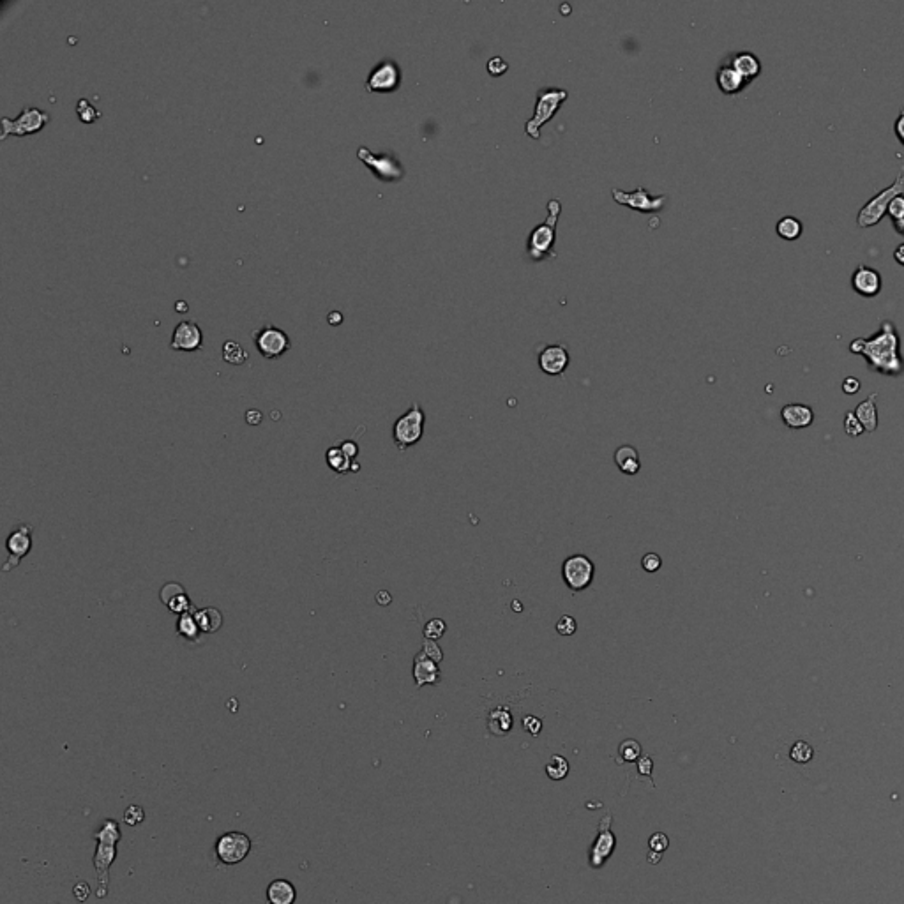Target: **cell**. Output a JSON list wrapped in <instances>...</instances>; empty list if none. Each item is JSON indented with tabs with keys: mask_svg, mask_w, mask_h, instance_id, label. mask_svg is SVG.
Segmentation results:
<instances>
[{
	"mask_svg": "<svg viewBox=\"0 0 904 904\" xmlns=\"http://www.w3.org/2000/svg\"><path fill=\"white\" fill-rule=\"evenodd\" d=\"M638 769H640V774H643V776H647V777L652 776V760H650V756L640 758Z\"/></svg>",
	"mask_w": 904,
	"mask_h": 904,
	"instance_id": "cell-50",
	"label": "cell"
},
{
	"mask_svg": "<svg viewBox=\"0 0 904 904\" xmlns=\"http://www.w3.org/2000/svg\"><path fill=\"white\" fill-rule=\"evenodd\" d=\"M357 158L371 170V174L384 182H396L405 177V168L401 161L391 152L375 154L368 147H359Z\"/></svg>",
	"mask_w": 904,
	"mask_h": 904,
	"instance_id": "cell-7",
	"label": "cell"
},
{
	"mask_svg": "<svg viewBox=\"0 0 904 904\" xmlns=\"http://www.w3.org/2000/svg\"><path fill=\"white\" fill-rule=\"evenodd\" d=\"M414 678H415V686H417V689L428 686V684L437 686V684L440 682V668H438V664L435 663L431 657H428L426 654L422 652V650L414 657Z\"/></svg>",
	"mask_w": 904,
	"mask_h": 904,
	"instance_id": "cell-19",
	"label": "cell"
},
{
	"mask_svg": "<svg viewBox=\"0 0 904 904\" xmlns=\"http://www.w3.org/2000/svg\"><path fill=\"white\" fill-rule=\"evenodd\" d=\"M894 228H896L897 234L904 235V218H903V219H897V221H894Z\"/></svg>",
	"mask_w": 904,
	"mask_h": 904,
	"instance_id": "cell-56",
	"label": "cell"
},
{
	"mask_svg": "<svg viewBox=\"0 0 904 904\" xmlns=\"http://www.w3.org/2000/svg\"><path fill=\"white\" fill-rule=\"evenodd\" d=\"M486 69H488V73H490L491 76H502L508 69V64H507V61H504L502 56L497 55V56H493L491 61H488Z\"/></svg>",
	"mask_w": 904,
	"mask_h": 904,
	"instance_id": "cell-44",
	"label": "cell"
},
{
	"mask_svg": "<svg viewBox=\"0 0 904 904\" xmlns=\"http://www.w3.org/2000/svg\"><path fill=\"white\" fill-rule=\"evenodd\" d=\"M864 431L866 430H864V426L860 424L859 419H857L855 412H846V415H844V433H846L848 437L857 438L860 437Z\"/></svg>",
	"mask_w": 904,
	"mask_h": 904,
	"instance_id": "cell-37",
	"label": "cell"
},
{
	"mask_svg": "<svg viewBox=\"0 0 904 904\" xmlns=\"http://www.w3.org/2000/svg\"><path fill=\"white\" fill-rule=\"evenodd\" d=\"M894 133H896L897 140L904 145V108L901 110L899 117H897L896 124H894Z\"/></svg>",
	"mask_w": 904,
	"mask_h": 904,
	"instance_id": "cell-49",
	"label": "cell"
},
{
	"mask_svg": "<svg viewBox=\"0 0 904 904\" xmlns=\"http://www.w3.org/2000/svg\"><path fill=\"white\" fill-rule=\"evenodd\" d=\"M546 772L553 781L564 779V777L567 776V772H569V763H567V760H565L564 756L555 754V756H551L550 761H548Z\"/></svg>",
	"mask_w": 904,
	"mask_h": 904,
	"instance_id": "cell-33",
	"label": "cell"
},
{
	"mask_svg": "<svg viewBox=\"0 0 904 904\" xmlns=\"http://www.w3.org/2000/svg\"><path fill=\"white\" fill-rule=\"evenodd\" d=\"M248 350L241 343H237V341H226L223 345V361L228 362V364L241 366L248 361Z\"/></svg>",
	"mask_w": 904,
	"mask_h": 904,
	"instance_id": "cell-31",
	"label": "cell"
},
{
	"mask_svg": "<svg viewBox=\"0 0 904 904\" xmlns=\"http://www.w3.org/2000/svg\"><path fill=\"white\" fill-rule=\"evenodd\" d=\"M145 820V811L142 809L140 806H129L128 809L124 811V822L128 823L129 827H136Z\"/></svg>",
	"mask_w": 904,
	"mask_h": 904,
	"instance_id": "cell-40",
	"label": "cell"
},
{
	"mask_svg": "<svg viewBox=\"0 0 904 904\" xmlns=\"http://www.w3.org/2000/svg\"><path fill=\"white\" fill-rule=\"evenodd\" d=\"M445 631H447V626H445L444 620H440V618H431L430 622H426V626H424L422 633H424V640L437 641L444 636Z\"/></svg>",
	"mask_w": 904,
	"mask_h": 904,
	"instance_id": "cell-36",
	"label": "cell"
},
{
	"mask_svg": "<svg viewBox=\"0 0 904 904\" xmlns=\"http://www.w3.org/2000/svg\"><path fill=\"white\" fill-rule=\"evenodd\" d=\"M175 629H177V634L184 640L191 641V643H198L202 638V629L198 626V622H196L195 615L191 613H184L179 615L177 624H175Z\"/></svg>",
	"mask_w": 904,
	"mask_h": 904,
	"instance_id": "cell-28",
	"label": "cell"
},
{
	"mask_svg": "<svg viewBox=\"0 0 904 904\" xmlns=\"http://www.w3.org/2000/svg\"><path fill=\"white\" fill-rule=\"evenodd\" d=\"M860 391V380L855 377H848L843 380V392L844 394H857Z\"/></svg>",
	"mask_w": 904,
	"mask_h": 904,
	"instance_id": "cell-47",
	"label": "cell"
},
{
	"mask_svg": "<svg viewBox=\"0 0 904 904\" xmlns=\"http://www.w3.org/2000/svg\"><path fill=\"white\" fill-rule=\"evenodd\" d=\"M850 352L862 355L871 371L899 377L904 371V359L901 355V339L892 322H883L882 327L871 338H857L850 343Z\"/></svg>",
	"mask_w": 904,
	"mask_h": 904,
	"instance_id": "cell-1",
	"label": "cell"
},
{
	"mask_svg": "<svg viewBox=\"0 0 904 904\" xmlns=\"http://www.w3.org/2000/svg\"><path fill=\"white\" fill-rule=\"evenodd\" d=\"M899 195H904V166L901 168L899 174H897L894 184H890L889 188L882 189L878 195H874L873 198H871V200L860 209L859 216H857V225H859L860 228H871V226L878 225V223L887 216L890 202Z\"/></svg>",
	"mask_w": 904,
	"mask_h": 904,
	"instance_id": "cell-5",
	"label": "cell"
},
{
	"mask_svg": "<svg viewBox=\"0 0 904 904\" xmlns=\"http://www.w3.org/2000/svg\"><path fill=\"white\" fill-rule=\"evenodd\" d=\"M557 633L562 634V636H573L574 633L578 631V624L573 617L569 615H564V617L558 618L557 622Z\"/></svg>",
	"mask_w": 904,
	"mask_h": 904,
	"instance_id": "cell-39",
	"label": "cell"
},
{
	"mask_svg": "<svg viewBox=\"0 0 904 904\" xmlns=\"http://www.w3.org/2000/svg\"><path fill=\"white\" fill-rule=\"evenodd\" d=\"M615 463L620 468L622 474L636 475L641 468L640 454L633 445H622L615 451Z\"/></svg>",
	"mask_w": 904,
	"mask_h": 904,
	"instance_id": "cell-26",
	"label": "cell"
},
{
	"mask_svg": "<svg viewBox=\"0 0 904 904\" xmlns=\"http://www.w3.org/2000/svg\"><path fill=\"white\" fill-rule=\"evenodd\" d=\"M894 258H896L897 264L904 267V242L896 248V251H894Z\"/></svg>",
	"mask_w": 904,
	"mask_h": 904,
	"instance_id": "cell-54",
	"label": "cell"
},
{
	"mask_svg": "<svg viewBox=\"0 0 904 904\" xmlns=\"http://www.w3.org/2000/svg\"><path fill=\"white\" fill-rule=\"evenodd\" d=\"M887 214H889L890 218H892V221H897V219L904 218V195L896 196V198H894V200L890 202Z\"/></svg>",
	"mask_w": 904,
	"mask_h": 904,
	"instance_id": "cell-43",
	"label": "cell"
},
{
	"mask_svg": "<svg viewBox=\"0 0 904 904\" xmlns=\"http://www.w3.org/2000/svg\"><path fill=\"white\" fill-rule=\"evenodd\" d=\"M401 85V69L394 61H382L380 64L371 69L370 76L366 80V91L368 92H387L398 91Z\"/></svg>",
	"mask_w": 904,
	"mask_h": 904,
	"instance_id": "cell-14",
	"label": "cell"
},
{
	"mask_svg": "<svg viewBox=\"0 0 904 904\" xmlns=\"http://www.w3.org/2000/svg\"><path fill=\"white\" fill-rule=\"evenodd\" d=\"M76 113H78L80 121L85 122V124H94L96 121L101 119V112L96 110L94 106H92V103L85 98L80 99L78 105H76Z\"/></svg>",
	"mask_w": 904,
	"mask_h": 904,
	"instance_id": "cell-34",
	"label": "cell"
},
{
	"mask_svg": "<svg viewBox=\"0 0 904 904\" xmlns=\"http://www.w3.org/2000/svg\"><path fill=\"white\" fill-rule=\"evenodd\" d=\"M513 608H514V610H521V604L520 603H513Z\"/></svg>",
	"mask_w": 904,
	"mask_h": 904,
	"instance_id": "cell-58",
	"label": "cell"
},
{
	"mask_svg": "<svg viewBox=\"0 0 904 904\" xmlns=\"http://www.w3.org/2000/svg\"><path fill=\"white\" fill-rule=\"evenodd\" d=\"M876 398H878V394H876V392H873V394L867 396V398L862 401V403L857 405V408H855L857 419H859L860 424H862L864 430H866L867 433H874V431H876V428H878V410H876Z\"/></svg>",
	"mask_w": 904,
	"mask_h": 904,
	"instance_id": "cell-24",
	"label": "cell"
},
{
	"mask_svg": "<svg viewBox=\"0 0 904 904\" xmlns=\"http://www.w3.org/2000/svg\"><path fill=\"white\" fill-rule=\"evenodd\" d=\"M196 622H198V626H200L202 633L204 634H214L221 629L223 626V613L218 610V608H200V610H196L195 613Z\"/></svg>",
	"mask_w": 904,
	"mask_h": 904,
	"instance_id": "cell-27",
	"label": "cell"
},
{
	"mask_svg": "<svg viewBox=\"0 0 904 904\" xmlns=\"http://www.w3.org/2000/svg\"><path fill=\"white\" fill-rule=\"evenodd\" d=\"M802 232H804L802 221L793 218V216H784V218H781L776 225V234L779 235L783 241H790V242L797 241V239L802 235Z\"/></svg>",
	"mask_w": 904,
	"mask_h": 904,
	"instance_id": "cell-29",
	"label": "cell"
},
{
	"mask_svg": "<svg viewBox=\"0 0 904 904\" xmlns=\"http://www.w3.org/2000/svg\"><path fill=\"white\" fill-rule=\"evenodd\" d=\"M253 841L249 839L248 834L244 832H225L218 837L214 846L216 857L225 866H237L244 862L246 857L251 853Z\"/></svg>",
	"mask_w": 904,
	"mask_h": 904,
	"instance_id": "cell-8",
	"label": "cell"
},
{
	"mask_svg": "<svg viewBox=\"0 0 904 904\" xmlns=\"http://www.w3.org/2000/svg\"><path fill=\"white\" fill-rule=\"evenodd\" d=\"M265 896H267L269 904H295V901H297V890H295V885L292 882L278 878L269 883Z\"/></svg>",
	"mask_w": 904,
	"mask_h": 904,
	"instance_id": "cell-22",
	"label": "cell"
},
{
	"mask_svg": "<svg viewBox=\"0 0 904 904\" xmlns=\"http://www.w3.org/2000/svg\"><path fill=\"white\" fill-rule=\"evenodd\" d=\"M567 98H569V91L567 89L546 87L543 91H539L537 99H535L534 115L525 124V133L530 138L541 140V129H543V126L557 115V112L567 101Z\"/></svg>",
	"mask_w": 904,
	"mask_h": 904,
	"instance_id": "cell-4",
	"label": "cell"
},
{
	"mask_svg": "<svg viewBox=\"0 0 904 904\" xmlns=\"http://www.w3.org/2000/svg\"><path fill=\"white\" fill-rule=\"evenodd\" d=\"M159 597H161V603L175 615L189 613L193 608L188 592L184 590L181 583H175V581L166 583L159 592Z\"/></svg>",
	"mask_w": 904,
	"mask_h": 904,
	"instance_id": "cell-18",
	"label": "cell"
},
{
	"mask_svg": "<svg viewBox=\"0 0 904 904\" xmlns=\"http://www.w3.org/2000/svg\"><path fill=\"white\" fill-rule=\"evenodd\" d=\"M641 754V746L636 740H624L618 747V761H634Z\"/></svg>",
	"mask_w": 904,
	"mask_h": 904,
	"instance_id": "cell-35",
	"label": "cell"
},
{
	"mask_svg": "<svg viewBox=\"0 0 904 904\" xmlns=\"http://www.w3.org/2000/svg\"><path fill=\"white\" fill-rule=\"evenodd\" d=\"M730 66L734 69V71L739 73V75H742L747 82H751V80H754L756 76H760L761 73L760 59L751 52L734 53V55L731 56Z\"/></svg>",
	"mask_w": 904,
	"mask_h": 904,
	"instance_id": "cell-23",
	"label": "cell"
},
{
	"mask_svg": "<svg viewBox=\"0 0 904 904\" xmlns=\"http://www.w3.org/2000/svg\"><path fill=\"white\" fill-rule=\"evenodd\" d=\"M569 350L564 345H548L539 354V368L550 377H560L569 366Z\"/></svg>",
	"mask_w": 904,
	"mask_h": 904,
	"instance_id": "cell-16",
	"label": "cell"
},
{
	"mask_svg": "<svg viewBox=\"0 0 904 904\" xmlns=\"http://www.w3.org/2000/svg\"><path fill=\"white\" fill-rule=\"evenodd\" d=\"M48 122H50V115L45 112V110H39L36 108V106H29V108L22 110V113H20L15 121L9 117L2 119V136H0V138L6 140L9 135H15V136L34 135V133L41 131Z\"/></svg>",
	"mask_w": 904,
	"mask_h": 904,
	"instance_id": "cell-9",
	"label": "cell"
},
{
	"mask_svg": "<svg viewBox=\"0 0 904 904\" xmlns=\"http://www.w3.org/2000/svg\"><path fill=\"white\" fill-rule=\"evenodd\" d=\"M497 724H498V726H502V733H507L508 728H511V714H508L507 710H502V709L491 712V716H490L491 731H493L495 728H497Z\"/></svg>",
	"mask_w": 904,
	"mask_h": 904,
	"instance_id": "cell-38",
	"label": "cell"
},
{
	"mask_svg": "<svg viewBox=\"0 0 904 904\" xmlns=\"http://www.w3.org/2000/svg\"><path fill=\"white\" fill-rule=\"evenodd\" d=\"M661 565H663V560L657 553H647L643 558H641V567H643L647 573H657L661 569Z\"/></svg>",
	"mask_w": 904,
	"mask_h": 904,
	"instance_id": "cell-42",
	"label": "cell"
},
{
	"mask_svg": "<svg viewBox=\"0 0 904 904\" xmlns=\"http://www.w3.org/2000/svg\"><path fill=\"white\" fill-rule=\"evenodd\" d=\"M339 447H341V451L345 452V456H347L350 461H355V458L359 456V445H357V442H355V440L341 442V444H339Z\"/></svg>",
	"mask_w": 904,
	"mask_h": 904,
	"instance_id": "cell-45",
	"label": "cell"
},
{
	"mask_svg": "<svg viewBox=\"0 0 904 904\" xmlns=\"http://www.w3.org/2000/svg\"><path fill=\"white\" fill-rule=\"evenodd\" d=\"M852 287L862 297H876L882 290V276L876 269L859 265L852 276Z\"/></svg>",
	"mask_w": 904,
	"mask_h": 904,
	"instance_id": "cell-17",
	"label": "cell"
},
{
	"mask_svg": "<svg viewBox=\"0 0 904 904\" xmlns=\"http://www.w3.org/2000/svg\"><path fill=\"white\" fill-rule=\"evenodd\" d=\"M596 565L585 555H573L567 557L562 564V578L564 583L573 592L587 590L594 581Z\"/></svg>",
	"mask_w": 904,
	"mask_h": 904,
	"instance_id": "cell-10",
	"label": "cell"
},
{
	"mask_svg": "<svg viewBox=\"0 0 904 904\" xmlns=\"http://www.w3.org/2000/svg\"><path fill=\"white\" fill-rule=\"evenodd\" d=\"M716 82H717V87L721 89V92H724V94L728 96L739 94V92H742L744 89L749 85V82H747L742 75H739V73L731 68L730 62L721 66V68L717 69Z\"/></svg>",
	"mask_w": 904,
	"mask_h": 904,
	"instance_id": "cell-21",
	"label": "cell"
},
{
	"mask_svg": "<svg viewBox=\"0 0 904 904\" xmlns=\"http://www.w3.org/2000/svg\"><path fill=\"white\" fill-rule=\"evenodd\" d=\"M89 894H91V887H89V883L82 882V883H78V885L75 887V896H76V899L80 901V903H83V901L87 899Z\"/></svg>",
	"mask_w": 904,
	"mask_h": 904,
	"instance_id": "cell-51",
	"label": "cell"
},
{
	"mask_svg": "<svg viewBox=\"0 0 904 904\" xmlns=\"http://www.w3.org/2000/svg\"><path fill=\"white\" fill-rule=\"evenodd\" d=\"M327 322L331 325H339L341 322H343V315L339 313V311H331V313H329V317H327Z\"/></svg>",
	"mask_w": 904,
	"mask_h": 904,
	"instance_id": "cell-53",
	"label": "cell"
},
{
	"mask_svg": "<svg viewBox=\"0 0 904 904\" xmlns=\"http://www.w3.org/2000/svg\"><path fill=\"white\" fill-rule=\"evenodd\" d=\"M6 550H8V562L4 564V573L18 567L20 562L31 553L32 550V525L22 523L11 530V534L6 539Z\"/></svg>",
	"mask_w": 904,
	"mask_h": 904,
	"instance_id": "cell-13",
	"label": "cell"
},
{
	"mask_svg": "<svg viewBox=\"0 0 904 904\" xmlns=\"http://www.w3.org/2000/svg\"><path fill=\"white\" fill-rule=\"evenodd\" d=\"M325 460H327L329 468H331L332 472H336V474L345 475L348 474V472H352V465H354V461H350L347 456H345V452L341 451L339 445H332V447L329 449L327 454H325Z\"/></svg>",
	"mask_w": 904,
	"mask_h": 904,
	"instance_id": "cell-30",
	"label": "cell"
},
{
	"mask_svg": "<svg viewBox=\"0 0 904 904\" xmlns=\"http://www.w3.org/2000/svg\"><path fill=\"white\" fill-rule=\"evenodd\" d=\"M377 601H378V604H382V606H387V604H391L392 597L389 596L387 592H378V594H377Z\"/></svg>",
	"mask_w": 904,
	"mask_h": 904,
	"instance_id": "cell-55",
	"label": "cell"
},
{
	"mask_svg": "<svg viewBox=\"0 0 904 904\" xmlns=\"http://www.w3.org/2000/svg\"><path fill=\"white\" fill-rule=\"evenodd\" d=\"M781 419L790 430H804L814 421L813 408L802 403H788L781 408Z\"/></svg>",
	"mask_w": 904,
	"mask_h": 904,
	"instance_id": "cell-20",
	"label": "cell"
},
{
	"mask_svg": "<svg viewBox=\"0 0 904 904\" xmlns=\"http://www.w3.org/2000/svg\"><path fill=\"white\" fill-rule=\"evenodd\" d=\"M611 196H613V200L620 205H626V207L634 209V211L640 212H661L664 209V205L668 204V196L666 195H659L654 196L640 186L634 191H622V189H611Z\"/></svg>",
	"mask_w": 904,
	"mask_h": 904,
	"instance_id": "cell-11",
	"label": "cell"
},
{
	"mask_svg": "<svg viewBox=\"0 0 904 904\" xmlns=\"http://www.w3.org/2000/svg\"><path fill=\"white\" fill-rule=\"evenodd\" d=\"M246 421H248V424H251V426H257V424H260L262 422V412L248 410L246 412Z\"/></svg>",
	"mask_w": 904,
	"mask_h": 904,
	"instance_id": "cell-52",
	"label": "cell"
},
{
	"mask_svg": "<svg viewBox=\"0 0 904 904\" xmlns=\"http://www.w3.org/2000/svg\"><path fill=\"white\" fill-rule=\"evenodd\" d=\"M253 338H255L257 350L260 352L264 359H278L292 348V341L287 332L274 327V325H265V327L258 329L253 334Z\"/></svg>",
	"mask_w": 904,
	"mask_h": 904,
	"instance_id": "cell-12",
	"label": "cell"
},
{
	"mask_svg": "<svg viewBox=\"0 0 904 904\" xmlns=\"http://www.w3.org/2000/svg\"><path fill=\"white\" fill-rule=\"evenodd\" d=\"M548 216L541 225H537L528 235L527 249L532 260H544L548 257H553L555 251V239H557V226L558 218L562 214V202L558 198H551L548 202Z\"/></svg>",
	"mask_w": 904,
	"mask_h": 904,
	"instance_id": "cell-3",
	"label": "cell"
},
{
	"mask_svg": "<svg viewBox=\"0 0 904 904\" xmlns=\"http://www.w3.org/2000/svg\"><path fill=\"white\" fill-rule=\"evenodd\" d=\"M94 839L98 843L96 846V853H94V862L96 873H98V892L96 896L99 899H105L108 896V889H110V867L112 864L115 862V857H117V844L119 841L122 839L121 829H119V823L106 818L105 822L101 823L98 832L94 834Z\"/></svg>",
	"mask_w": 904,
	"mask_h": 904,
	"instance_id": "cell-2",
	"label": "cell"
},
{
	"mask_svg": "<svg viewBox=\"0 0 904 904\" xmlns=\"http://www.w3.org/2000/svg\"><path fill=\"white\" fill-rule=\"evenodd\" d=\"M615 843H617V839H615V836L610 832V830H601L599 837H597V841L594 843V846H592L590 866L592 867L603 866L604 860H606L608 857L611 855V852H613Z\"/></svg>",
	"mask_w": 904,
	"mask_h": 904,
	"instance_id": "cell-25",
	"label": "cell"
},
{
	"mask_svg": "<svg viewBox=\"0 0 904 904\" xmlns=\"http://www.w3.org/2000/svg\"><path fill=\"white\" fill-rule=\"evenodd\" d=\"M541 726H543V724H541V721L537 719V717L528 716V717H525V719H523V728H525V731H528V733L539 734Z\"/></svg>",
	"mask_w": 904,
	"mask_h": 904,
	"instance_id": "cell-48",
	"label": "cell"
},
{
	"mask_svg": "<svg viewBox=\"0 0 904 904\" xmlns=\"http://www.w3.org/2000/svg\"><path fill=\"white\" fill-rule=\"evenodd\" d=\"M813 756H814L813 746L807 744L806 740H797L790 749V758L795 761V763H799V765H806V763H809V761L813 760Z\"/></svg>",
	"mask_w": 904,
	"mask_h": 904,
	"instance_id": "cell-32",
	"label": "cell"
},
{
	"mask_svg": "<svg viewBox=\"0 0 904 904\" xmlns=\"http://www.w3.org/2000/svg\"><path fill=\"white\" fill-rule=\"evenodd\" d=\"M424 422H426V414L421 408V405L414 403L394 422L392 440H394L396 447L400 451H407V449L419 444L422 435H424Z\"/></svg>",
	"mask_w": 904,
	"mask_h": 904,
	"instance_id": "cell-6",
	"label": "cell"
},
{
	"mask_svg": "<svg viewBox=\"0 0 904 904\" xmlns=\"http://www.w3.org/2000/svg\"><path fill=\"white\" fill-rule=\"evenodd\" d=\"M204 347V332L195 322H181L175 327L170 341V348L175 352H196Z\"/></svg>",
	"mask_w": 904,
	"mask_h": 904,
	"instance_id": "cell-15",
	"label": "cell"
},
{
	"mask_svg": "<svg viewBox=\"0 0 904 904\" xmlns=\"http://www.w3.org/2000/svg\"><path fill=\"white\" fill-rule=\"evenodd\" d=\"M668 844H670V841H668V837L661 832L654 834L652 839H650V848H652V852H659V853L664 852V850L668 848Z\"/></svg>",
	"mask_w": 904,
	"mask_h": 904,
	"instance_id": "cell-46",
	"label": "cell"
},
{
	"mask_svg": "<svg viewBox=\"0 0 904 904\" xmlns=\"http://www.w3.org/2000/svg\"><path fill=\"white\" fill-rule=\"evenodd\" d=\"M422 652L426 654L428 657L435 661L437 664H440L444 661V652H442V648L438 647L437 641L431 640H424V645H422Z\"/></svg>",
	"mask_w": 904,
	"mask_h": 904,
	"instance_id": "cell-41",
	"label": "cell"
},
{
	"mask_svg": "<svg viewBox=\"0 0 904 904\" xmlns=\"http://www.w3.org/2000/svg\"><path fill=\"white\" fill-rule=\"evenodd\" d=\"M175 308H177V313H188V304H186V302L179 301L177 304H175Z\"/></svg>",
	"mask_w": 904,
	"mask_h": 904,
	"instance_id": "cell-57",
	"label": "cell"
}]
</instances>
